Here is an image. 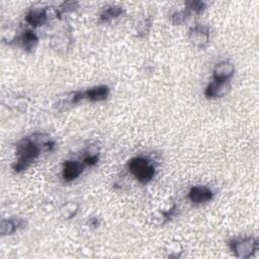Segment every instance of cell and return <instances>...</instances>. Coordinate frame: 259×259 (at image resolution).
<instances>
[{"instance_id":"9c48e42d","label":"cell","mask_w":259,"mask_h":259,"mask_svg":"<svg viewBox=\"0 0 259 259\" xmlns=\"http://www.w3.org/2000/svg\"><path fill=\"white\" fill-rule=\"evenodd\" d=\"M235 73V67L230 62H222L218 64L213 70V80L229 82Z\"/></svg>"},{"instance_id":"5b68a950","label":"cell","mask_w":259,"mask_h":259,"mask_svg":"<svg viewBox=\"0 0 259 259\" xmlns=\"http://www.w3.org/2000/svg\"><path fill=\"white\" fill-rule=\"evenodd\" d=\"M210 30L205 25H195L189 29V40L191 44L199 49H204L209 40Z\"/></svg>"},{"instance_id":"e0dca14e","label":"cell","mask_w":259,"mask_h":259,"mask_svg":"<svg viewBox=\"0 0 259 259\" xmlns=\"http://www.w3.org/2000/svg\"><path fill=\"white\" fill-rule=\"evenodd\" d=\"M151 25H152L151 17H148V18L144 19L143 21H141L140 24L138 25V28H137V30H138V35H139V36H144V35H146V34L149 32V30H150V28H151Z\"/></svg>"},{"instance_id":"8992f818","label":"cell","mask_w":259,"mask_h":259,"mask_svg":"<svg viewBox=\"0 0 259 259\" xmlns=\"http://www.w3.org/2000/svg\"><path fill=\"white\" fill-rule=\"evenodd\" d=\"M212 196H213V193L210 190V188H208L207 186H202V185L193 186L188 193L189 199L191 200V202H193L195 204L207 202V201L211 200Z\"/></svg>"},{"instance_id":"52a82bcc","label":"cell","mask_w":259,"mask_h":259,"mask_svg":"<svg viewBox=\"0 0 259 259\" xmlns=\"http://www.w3.org/2000/svg\"><path fill=\"white\" fill-rule=\"evenodd\" d=\"M84 164L78 161H66L63 164L62 175L66 181H72L79 177L84 170Z\"/></svg>"},{"instance_id":"2e32d148","label":"cell","mask_w":259,"mask_h":259,"mask_svg":"<svg viewBox=\"0 0 259 259\" xmlns=\"http://www.w3.org/2000/svg\"><path fill=\"white\" fill-rule=\"evenodd\" d=\"M205 3L203 1L200 0H190V1H186L185 2V7L187 11H194L196 13H199L201 11L204 10L205 8Z\"/></svg>"},{"instance_id":"4fadbf2b","label":"cell","mask_w":259,"mask_h":259,"mask_svg":"<svg viewBox=\"0 0 259 259\" xmlns=\"http://www.w3.org/2000/svg\"><path fill=\"white\" fill-rule=\"evenodd\" d=\"M122 13V8L120 6L116 5H110L105 7L101 14H100V20L102 22H108L116 17H118Z\"/></svg>"},{"instance_id":"8fae6325","label":"cell","mask_w":259,"mask_h":259,"mask_svg":"<svg viewBox=\"0 0 259 259\" xmlns=\"http://www.w3.org/2000/svg\"><path fill=\"white\" fill-rule=\"evenodd\" d=\"M83 93L84 98H87L91 101H103L109 95V88L106 85H99L92 87Z\"/></svg>"},{"instance_id":"ac0fdd59","label":"cell","mask_w":259,"mask_h":259,"mask_svg":"<svg viewBox=\"0 0 259 259\" xmlns=\"http://www.w3.org/2000/svg\"><path fill=\"white\" fill-rule=\"evenodd\" d=\"M77 6H78L77 1H66L60 6V8H61V12H64V11L67 12V11H73Z\"/></svg>"},{"instance_id":"5bb4252c","label":"cell","mask_w":259,"mask_h":259,"mask_svg":"<svg viewBox=\"0 0 259 259\" xmlns=\"http://www.w3.org/2000/svg\"><path fill=\"white\" fill-rule=\"evenodd\" d=\"M188 17H189V12L187 10H178L172 13L171 21L175 25H181L188 20Z\"/></svg>"},{"instance_id":"7c38bea8","label":"cell","mask_w":259,"mask_h":259,"mask_svg":"<svg viewBox=\"0 0 259 259\" xmlns=\"http://www.w3.org/2000/svg\"><path fill=\"white\" fill-rule=\"evenodd\" d=\"M21 45L23 47V49L27 52H31L32 50L35 49L37 42H38V37L35 34L34 31L32 30H26L25 32H23V34L21 35L20 38Z\"/></svg>"},{"instance_id":"3957f363","label":"cell","mask_w":259,"mask_h":259,"mask_svg":"<svg viewBox=\"0 0 259 259\" xmlns=\"http://www.w3.org/2000/svg\"><path fill=\"white\" fill-rule=\"evenodd\" d=\"M229 246L236 257L250 258L258 250V241L253 237L237 238L232 239Z\"/></svg>"},{"instance_id":"ba28073f","label":"cell","mask_w":259,"mask_h":259,"mask_svg":"<svg viewBox=\"0 0 259 259\" xmlns=\"http://www.w3.org/2000/svg\"><path fill=\"white\" fill-rule=\"evenodd\" d=\"M230 89L229 82L223 81H211L205 89V96L207 98H219L225 96Z\"/></svg>"},{"instance_id":"6da1fadb","label":"cell","mask_w":259,"mask_h":259,"mask_svg":"<svg viewBox=\"0 0 259 259\" xmlns=\"http://www.w3.org/2000/svg\"><path fill=\"white\" fill-rule=\"evenodd\" d=\"M41 147L37 145L30 137H26L19 141L16 146L17 160L12 165L16 173L26 170L30 164L39 156Z\"/></svg>"},{"instance_id":"7a4b0ae2","label":"cell","mask_w":259,"mask_h":259,"mask_svg":"<svg viewBox=\"0 0 259 259\" xmlns=\"http://www.w3.org/2000/svg\"><path fill=\"white\" fill-rule=\"evenodd\" d=\"M128 169L141 183H148L155 175V167L143 157L133 158L128 162Z\"/></svg>"},{"instance_id":"9a60e30c","label":"cell","mask_w":259,"mask_h":259,"mask_svg":"<svg viewBox=\"0 0 259 259\" xmlns=\"http://www.w3.org/2000/svg\"><path fill=\"white\" fill-rule=\"evenodd\" d=\"M77 211H78V204L72 203V202L66 203L61 208V213H62L63 218L66 219V220H69V219L73 218L77 213Z\"/></svg>"},{"instance_id":"277c9868","label":"cell","mask_w":259,"mask_h":259,"mask_svg":"<svg viewBox=\"0 0 259 259\" xmlns=\"http://www.w3.org/2000/svg\"><path fill=\"white\" fill-rule=\"evenodd\" d=\"M50 15L54 17L59 15V12L53 7H33L28 11L26 21L32 26H40L50 19Z\"/></svg>"},{"instance_id":"30bf717a","label":"cell","mask_w":259,"mask_h":259,"mask_svg":"<svg viewBox=\"0 0 259 259\" xmlns=\"http://www.w3.org/2000/svg\"><path fill=\"white\" fill-rule=\"evenodd\" d=\"M24 225H25V222L22 219H18V218L4 219L0 222V234L2 236L13 234L15 231H17Z\"/></svg>"}]
</instances>
